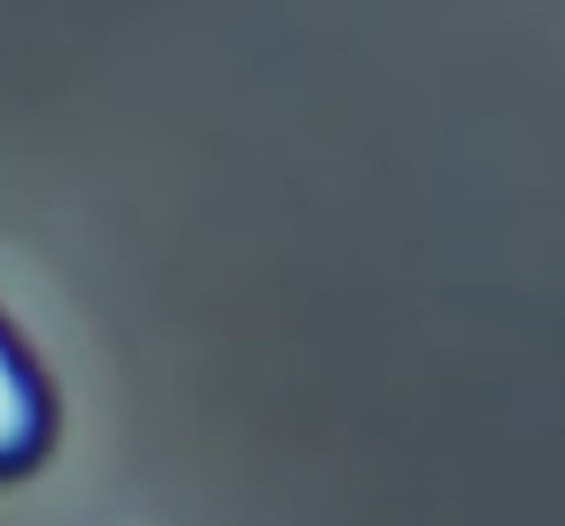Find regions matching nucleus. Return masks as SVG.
Masks as SVG:
<instances>
[{
  "instance_id": "f257e3e1",
  "label": "nucleus",
  "mask_w": 565,
  "mask_h": 526,
  "mask_svg": "<svg viewBox=\"0 0 565 526\" xmlns=\"http://www.w3.org/2000/svg\"><path fill=\"white\" fill-rule=\"evenodd\" d=\"M53 438V398L49 385L26 354V345L13 336V327L0 318V482L22 477L40 464Z\"/></svg>"
}]
</instances>
